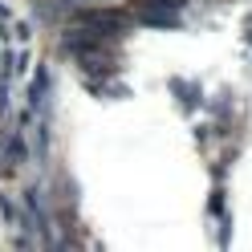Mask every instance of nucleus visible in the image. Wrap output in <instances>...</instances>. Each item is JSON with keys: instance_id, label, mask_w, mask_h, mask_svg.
Returning a JSON list of instances; mask_svg holds the SVG:
<instances>
[{"instance_id": "f257e3e1", "label": "nucleus", "mask_w": 252, "mask_h": 252, "mask_svg": "<svg viewBox=\"0 0 252 252\" xmlns=\"http://www.w3.org/2000/svg\"><path fill=\"white\" fill-rule=\"evenodd\" d=\"M82 25H90L94 37H114V33H122V17H114V12H90V17H82Z\"/></svg>"}, {"instance_id": "7ed1b4c3", "label": "nucleus", "mask_w": 252, "mask_h": 252, "mask_svg": "<svg viewBox=\"0 0 252 252\" xmlns=\"http://www.w3.org/2000/svg\"><path fill=\"white\" fill-rule=\"evenodd\" d=\"M138 21H147L155 29H175V12H138Z\"/></svg>"}, {"instance_id": "f03ea898", "label": "nucleus", "mask_w": 252, "mask_h": 252, "mask_svg": "<svg viewBox=\"0 0 252 252\" xmlns=\"http://www.w3.org/2000/svg\"><path fill=\"white\" fill-rule=\"evenodd\" d=\"M187 0H138V12H179Z\"/></svg>"}]
</instances>
